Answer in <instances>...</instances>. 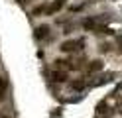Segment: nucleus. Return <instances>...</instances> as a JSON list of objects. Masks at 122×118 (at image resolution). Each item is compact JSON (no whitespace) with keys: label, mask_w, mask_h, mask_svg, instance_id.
<instances>
[{"label":"nucleus","mask_w":122,"mask_h":118,"mask_svg":"<svg viewBox=\"0 0 122 118\" xmlns=\"http://www.w3.org/2000/svg\"><path fill=\"white\" fill-rule=\"evenodd\" d=\"M47 34H49V26H45V24H43V26H40V28L36 30V37H37V39L47 37Z\"/></svg>","instance_id":"nucleus-5"},{"label":"nucleus","mask_w":122,"mask_h":118,"mask_svg":"<svg viewBox=\"0 0 122 118\" xmlns=\"http://www.w3.org/2000/svg\"><path fill=\"white\" fill-rule=\"evenodd\" d=\"M102 69V61L101 59H95V61H91V65L87 67L89 73H97V71H101Z\"/></svg>","instance_id":"nucleus-4"},{"label":"nucleus","mask_w":122,"mask_h":118,"mask_svg":"<svg viewBox=\"0 0 122 118\" xmlns=\"http://www.w3.org/2000/svg\"><path fill=\"white\" fill-rule=\"evenodd\" d=\"M116 112H118V114H122V100L118 102V106H116Z\"/></svg>","instance_id":"nucleus-8"},{"label":"nucleus","mask_w":122,"mask_h":118,"mask_svg":"<svg viewBox=\"0 0 122 118\" xmlns=\"http://www.w3.org/2000/svg\"><path fill=\"white\" fill-rule=\"evenodd\" d=\"M6 89H8V83H6V79H4V77H0V100L4 98Z\"/></svg>","instance_id":"nucleus-7"},{"label":"nucleus","mask_w":122,"mask_h":118,"mask_svg":"<svg viewBox=\"0 0 122 118\" xmlns=\"http://www.w3.org/2000/svg\"><path fill=\"white\" fill-rule=\"evenodd\" d=\"M61 6H63V0H55V2H51V6H49L45 12H47V14H55Z\"/></svg>","instance_id":"nucleus-6"},{"label":"nucleus","mask_w":122,"mask_h":118,"mask_svg":"<svg viewBox=\"0 0 122 118\" xmlns=\"http://www.w3.org/2000/svg\"><path fill=\"white\" fill-rule=\"evenodd\" d=\"M83 39H69V41H63L61 43V51H65V53H75V51H79L81 47H83Z\"/></svg>","instance_id":"nucleus-1"},{"label":"nucleus","mask_w":122,"mask_h":118,"mask_svg":"<svg viewBox=\"0 0 122 118\" xmlns=\"http://www.w3.org/2000/svg\"><path fill=\"white\" fill-rule=\"evenodd\" d=\"M87 87H89L87 79H77V81L71 83V89H75V91H83V89H87Z\"/></svg>","instance_id":"nucleus-3"},{"label":"nucleus","mask_w":122,"mask_h":118,"mask_svg":"<svg viewBox=\"0 0 122 118\" xmlns=\"http://www.w3.org/2000/svg\"><path fill=\"white\" fill-rule=\"evenodd\" d=\"M51 81L53 83H65L67 81V73L65 71H59V69L51 71Z\"/></svg>","instance_id":"nucleus-2"}]
</instances>
